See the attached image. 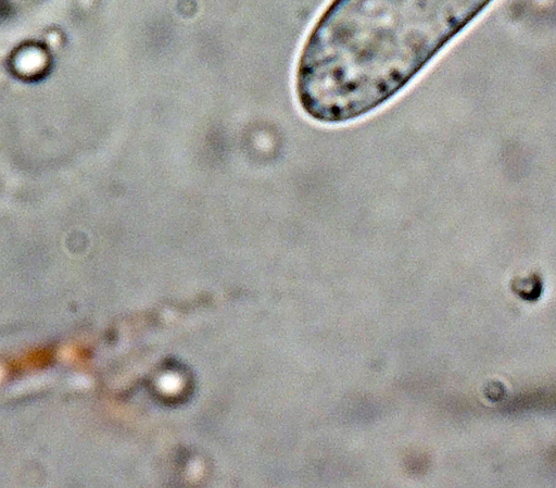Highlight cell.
<instances>
[{
    "instance_id": "1",
    "label": "cell",
    "mask_w": 556,
    "mask_h": 488,
    "mask_svg": "<svg viewBox=\"0 0 556 488\" xmlns=\"http://www.w3.org/2000/svg\"><path fill=\"white\" fill-rule=\"evenodd\" d=\"M495 0H330L294 67L309 120L356 121L404 90Z\"/></svg>"
}]
</instances>
